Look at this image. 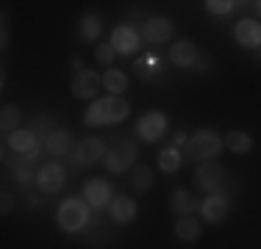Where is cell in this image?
I'll return each instance as SVG.
<instances>
[{
  "mask_svg": "<svg viewBox=\"0 0 261 249\" xmlns=\"http://www.w3.org/2000/svg\"><path fill=\"white\" fill-rule=\"evenodd\" d=\"M130 116V103L125 97H97L92 100V105L84 111V124L89 128H103V124H120Z\"/></svg>",
  "mask_w": 261,
  "mask_h": 249,
  "instance_id": "cell-1",
  "label": "cell"
},
{
  "mask_svg": "<svg viewBox=\"0 0 261 249\" xmlns=\"http://www.w3.org/2000/svg\"><path fill=\"white\" fill-rule=\"evenodd\" d=\"M222 147H225V139L217 130L203 128L195 136H189V141L184 147V161H200V164H206V161L217 158L222 152Z\"/></svg>",
  "mask_w": 261,
  "mask_h": 249,
  "instance_id": "cell-2",
  "label": "cell"
},
{
  "mask_svg": "<svg viewBox=\"0 0 261 249\" xmlns=\"http://www.w3.org/2000/svg\"><path fill=\"white\" fill-rule=\"evenodd\" d=\"M86 199L81 197H67L64 202L56 208V224H59L64 233H81V230L89 224V208H86Z\"/></svg>",
  "mask_w": 261,
  "mask_h": 249,
  "instance_id": "cell-3",
  "label": "cell"
},
{
  "mask_svg": "<svg viewBox=\"0 0 261 249\" xmlns=\"http://www.w3.org/2000/svg\"><path fill=\"white\" fill-rule=\"evenodd\" d=\"M136 155H139V149H136L134 141H128V139L114 141V144L106 149V169H109L111 174H122V172H128L130 166H134Z\"/></svg>",
  "mask_w": 261,
  "mask_h": 249,
  "instance_id": "cell-4",
  "label": "cell"
},
{
  "mask_svg": "<svg viewBox=\"0 0 261 249\" xmlns=\"http://www.w3.org/2000/svg\"><path fill=\"white\" fill-rule=\"evenodd\" d=\"M228 183V172L222 169L217 161H206V164H200L195 169V185L203 191H208V194H214V191H222V185Z\"/></svg>",
  "mask_w": 261,
  "mask_h": 249,
  "instance_id": "cell-5",
  "label": "cell"
},
{
  "mask_svg": "<svg viewBox=\"0 0 261 249\" xmlns=\"http://www.w3.org/2000/svg\"><path fill=\"white\" fill-rule=\"evenodd\" d=\"M164 133H167V116L161 114V111H147V114H142L139 122H136V136H139L142 141H147V144L159 141Z\"/></svg>",
  "mask_w": 261,
  "mask_h": 249,
  "instance_id": "cell-6",
  "label": "cell"
},
{
  "mask_svg": "<svg viewBox=\"0 0 261 249\" xmlns=\"http://www.w3.org/2000/svg\"><path fill=\"white\" fill-rule=\"evenodd\" d=\"M100 158H106V144L103 139H97V136H86V139H81L75 149H72V161H75V166H92L97 164Z\"/></svg>",
  "mask_w": 261,
  "mask_h": 249,
  "instance_id": "cell-7",
  "label": "cell"
},
{
  "mask_svg": "<svg viewBox=\"0 0 261 249\" xmlns=\"http://www.w3.org/2000/svg\"><path fill=\"white\" fill-rule=\"evenodd\" d=\"M111 47H114V53L120 55H134L136 50L142 45V36L139 30L134 28V25H117L114 30H111Z\"/></svg>",
  "mask_w": 261,
  "mask_h": 249,
  "instance_id": "cell-8",
  "label": "cell"
},
{
  "mask_svg": "<svg viewBox=\"0 0 261 249\" xmlns=\"http://www.w3.org/2000/svg\"><path fill=\"white\" fill-rule=\"evenodd\" d=\"M64 180H67V172L61 169V164H56V161H47V164H42L39 169H36V185H39L42 191H47V194L61 191Z\"/></svg>",
  "mask_w": 261,
  "mask_h": 249,
  "instance_id": "cell-9",
  "label": "cell"
},
{
  "mask_svg": "<svg viewBox=\"0 0 261 249\" xmlns=\"http://www.w3.org/2000/svg\"><path fill=\"white\" fill-rule=\"evenodd\" d=\"M228 210H231V197L225 194V191H214V194H208L206 199L200 202V213L206 222H222L228 216Z\"/></svg>",
  "mask_w": 261,
  "mask_h": 249,
  "instance_id": "cell-10",
  "label": "cell"
},
{
  "mask_svg": "<svg viewBox=\"0 0 261 249\" xmlns=\"http://www.w3.org/2000/svg\"><path fill=\"white\" fill-rule=\"evenodd\" d=\"M175 34V25H172L167 17H150L142 25V36H145L150 45H167Z\"/></svg>",
  "mask_w": 261,
  "mask_h": 249,
  "instance_id": "cell-11",
  "label": "cell"
},
{
  "mask_svg": "<svg viewBox=\"0 0 261 249\" xmlns=\"http://www.w3.org/2000/svg\"><path fill=\"white\" fill-rule=\"evenodd\" d=\"M100 89H103V75H97L92 70H84L72 78V97H78V100H92Z\"/></svg>",
  "mask_w": 261,
  "mask_h": 249,
  "instance_id": "cell-12",
  "label": "cell"
},
{
  "mask_svg": "<svg viewBox=\"0 0 261 249\" xmlns=\"http://www.w3.org/2000/svg\"><path fill=\"white\" fill-rule=\"evenodd\" d=\"M170 61L175 67H181V70L195 67L197 61H200V47H197L192 39H178L175 45H172V50H170Z\"/></svg>",
  "mask_w": 261,
  "mask_h": 249,
  "instance_id": "cell-13",
  "label": "cell"
},
{
  "mask_svg": "<svg viewBox=\"0 0 261 249\" xmlns=\"http://www.w3.org/2000/svg\"><path fill=\"white\" fill-rule=\"evenodd\" d=\"M45 149L53 155V158H61V155H72V149H75L72 133H70L67 128H56L53 133L45 139Z\"/></svg>",
  "mask_w": 261,
  "mask_h": 249,
  "instance_id": "cell-14",
  "label": "cell"
},
{
  "mask_svg": "<svg viewBox=\"0 0 261 249\" xmlns=\"http://www.w3.org/2000/svg\"><path fill=\"white\" fill-rule=\"evenodd\" d=\"M233 39L242 47H261V22L256 20H239L233 25Z\"/></svg>",
  "mask_w": 261,
  "mask_h": 249,
  "instance_id": "cell-15",
  "label": "cell"
},
{
  "mask_svg": "<svg viewBox=\"0 0 261 249\" xmlns=\"http://www.w3.org/2000/svg\"><path fill=\"white\" fill-rule=\"evenodd\" d=\"M84 199H86V205H92V208H106V205H111V185L106 183V180H89L86 183V189H84Z\"/></svg>",
  "mask_w": 261,
  "mask_h": 249,
  "instance_id": "cell-16",
  "label": "cell"
},
{
  "mask_svg": "<svg viewBox=\"0 0 261 249\" xmlns=\"http://www.w3.org/2000/svg\"><path fill=\"white\" fill-rule=\"evenodd\" d=\"M6 144L14 149L17 155H31V152H36V149H42L34 130H14V133L6 136Z\"/></svg>",
  "mask_w": 261,
  "mask_h": 249,
  "instance_id": "cell-17",
  "label": "cell"
},
{
  "mask_svg": "<svg viewBox=\"0 0 261 249\" xmlns=\"http://www.w3.org/2000/svg\"><path fill=\"white\" fill-rule=\"evenodd\" d=\"M109 213H111V219H114V222L128 224V222H134V219H136V202H134L130 197L120 194V197H114V199H111Z\"/></svg>",
  "mask_w": 261,
  "mask_h": 249,
  "instance_id": "cell-18",
  "label": "cell"
},
{
  "mask_svg": "<svg viewBox=\"0 0 261 249\" xmlns=\"http://www.w3.org/2000/svg\"><path fill=\"white\" fill-rule=\"evenodd\" d=\"M170 208L175 210L178 216H195V210L200 208V202L195 199V194L186 189H175L170 194Z\"/></svg>",
  "mask_w": 261,
  "mask_h": 249,
  "instance_id": "cell-19",
  "label": "cell"
},
{
  "mask_svg": "<svg viewBox=\"0 0 261 249\" xmlns=\"http://www.w3.org/2000/svg\"><path fill=\"white\" fill-rule=\"evenodd\" d=\"M128 72L125 70H117V67H109L103 75V86H106V91L109 95H117V97H122L128 91Z\"/></svg>",
  "mask_w": 261,
  "mask_h": 249,
  "instance_id": "cell-20",
  "label": "cell"
},
{
  "mask_svg": "<svg viewBox=\"0 0 261 249\" xmlns=\"http://www.w3.org/2000/svg\"><path fill=\"white\" fill-rule=\"evenodd\" d=\"M103 34V20L100 14H81L78 17V36L84 42H95Z\"/></svg>",
  "mask_w": 261,
  "mask_h": 249,
  "instance_id": "cell-21",
  "label": "cell"
},
{
  "mask_svg": "<svg viewBox=\"0 0 261 249\" xmlns=\"http://www.w3.org/2000/svg\"><path fill=\"white\" fill-rule=\"evenodd\" d=\"M200 233H203V227H200V222H197L195 216H178L175 235L181 241H197V238H200Z\"/></svg>",
  "mask_w": 261,
  "mask_h": 249,
  "instance_id": "cell-22",
  "label": "cell"
},
{
  "mask_svg": "<svg viewBox=\"0 0 261 249\" xmlns=\"http://www.w3.org/2000/svg\"><path fill=\"white\" fill-rule=\"evenodd\" d=\"M20 122H22L20 105H3V111H0V130L9 136V133H14V130H20Z\"/></svg>",
  "mask_w": 261,
  "mask_h": 249,
  "instance_id": "cell-23",
  "label": "cell"
},
{
  "mask_svg": "<svg viewBox=\"0 0 261 249\" xmlns=\"http://www.w3.org/2000/svg\"><path fill=\"white\" fill-rule=\"evenodd\" d=\"M225 147L231 149V152H236V155H245V152L253 149V139H250L247 130H231V133L225 136Z\"/></svg>",
  "mask_w": 261,
  "mask_h": 249,
  "instance_id": "cell-24",
  "label": "cell"
},
{
  "mask_svg": "<svg viewBox=\"0 0 261 249\" xmlns=\"http://www.w3.org/2000/svg\"><path fill=\"white\" fill-rule=\"evenodd\" d=\"M184 166V152L178 147H167V149H161L159 152V169L161 172H178Z\"/></svg>",
  "mask_w": 261,
  "mask_h": 249,
  "instance_id": "cell-25",
  "label": "cell"
},
{
  "mask_svg": "<svg viewBox=\"0 0 261 249\" xmlns=\"http://www.w3.org/2000/svg\"><path fill=\"white\" fill-rule=\"evenodd\" d=\"M134 72L139 80H150L153 75L159 72V55L156 53H147V55H139L134 61Z\"/></svg>",
  "mask_w": 261,
  "mask_h": 249,
  "instance_id": "cell-26",
  "label": "cell"
},
{
  "mask_svg": "<svg viewBox=\"0 0 261 249\" xmlns=\"http://www.w3.org/2000/svg\"><path fill=\"white\" fill-rule=\"evenodd\" d=\"M130 183H134V189L139 191V194H145V191L153 189V169L145 164H136L134 172H130Z\"/></svg>",
  "mask_w": 261,
  "mask_h": 249,
  "instance_id": "cell-27",
  "label": "cell"
},
{
  "mask_svg": "<svg viewBox=\"0 0 261 249\" xmlns=\"http://www.w3.org/2000/svg\"><path fill=\"white\" fill-rule=\"evenodd\" d=\"M14 180H17L20 185L36 183V172H34V166H31V164H22V161H17V164H14Z\"/></svg>",
  "mask_w": 261,
  "mask_h": 249,
  "instance_id": "cell-28",
  "label": "cell"
},
{
  "mask_svg": "<svg viewBox=\"0 0 261 249\" xmlns=\"http://www.w3.org/2000/svg\"><path fill=\"white\" fill-rule=\"evenodd\" d=\"M233 0H206V9L211 14H231L233 11Z\"/></svg>",
  "mask_w": 261,
  "mask_h": 249,
  "instance_id": "cell-29",
  "label": "cell"
},
{
  "mask_svg": "<svg viewBox=\"0 0 261 249\" xmlns=\"http://www.w3.org/2000/svg\"><path fill=\"white\" fill-rule=\"evenodd\" d=\"M114 47H111V42H103V45H97V50H95V58L100 61V64H106V67H111V61H114Z\"/></svg>",
  "mask_w": 261,
  "mask_h": 249,
  "instance_id": "cell-30",
  "label": "cell"
},
{
  "mask_svg": "<svg viewBox=\"0 0 261 249\" xmlns=\"http://www.w3.org/2000/svg\"><path fill=\"white\" fill-rule=\"evenodd\" d=\"M0 210H3V213H11V210H14V194H11L9 189L0 194Z\"/></svg>",
  "mask_w": 261,
  "mask_h": 249,
  "instance_id": "cell-31",
  "label": "cell"
},
{
  "mask_svg": "<svg viewBox=\"0 0 261 249\" xmlns=\"http://www.w3.org/2000/svg\"><path fill=\"white\" fill-rule=\"evenodd\" d=\"M70 67L75 70V75L86 70V67H84V58H81V55H72V58H70Z\"/></svg>",
  "mask_w": 261,
  "mask_h": 249,
  "instance_id": "cell-32",
  "label": "cell"
},
{
  "mask_svg": "<svg viewBox=\"0 0 261 249\" xmlns=\"http://www.w3.org/2000/svg\"><path fill=\"white\" fill-rule=\"evenodd\" d=\"M186 141H189L186 130H178V133H175V139H172V144H175V147H186Z\"/></svg>",
  "mask_w": 261,
  "mask_h": 249,
  "instance_id": "cell-33",
  "label": "cell"
},
{
  "mask_svg": "<svg viewBox=\"0 0 261 249\" xmlns=\"http://www.w3.org/2000/svg\"><path fill=\"white\" fill-rule=\"evenodd\" d=\"M28 208H34V210H36V208H42V199L36 197V194H31V197H28Z\"/></svg>",
  "mask_w": 261,
  "mask_h": 249,
  "instance_id": "cell-34",
  "label": "cell"
},
{
  "mask_svg": "<svg viewBox=\"0 0 261 249\" xmlns=\"http://www.w3.org/2000/svg\"><path fill=\"white\" fill-rule=\"evenodd\" d=\"M197 70L206 72V70H208V58H200V61H197Z\"/></svg>",
  "mask_w": 261,
  "mask_h": 249,
  "instance_id": "cell-35",
  "label": "cell"
},
{
  "mask_svg": "<svg viewBox=\"0 0 261 249\" xmlns=\"http://www.w3.org/2000/svg\"><path fill=\"white\" fill-rule=\"evenodd\" d=\"M258 58H261V50H258Z\"/></svg>",
  "mask_w": 261,
  "mask_h": 249,
  "instance_id": "cell-36",
  "label": "cell"
},
{
  "mask_svg": "<svg viewBox=\"0 0 261 249\" xmlns=\"http://www.w3.org/2000/svg\"><path fill=\"white\" fill-rule=\"evenodd\" d=\"M258 11H261V3H258Z\"/></svg>",
  "mask_w": 261,
  "mask_h": 249,
  "instance_id": "cell-37",
  "label": "cell"
}]
</instances>
